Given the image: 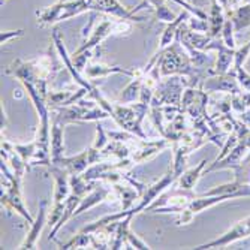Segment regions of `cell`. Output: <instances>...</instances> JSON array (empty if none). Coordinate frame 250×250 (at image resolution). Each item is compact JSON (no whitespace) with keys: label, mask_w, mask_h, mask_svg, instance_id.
<instances>
[{"label":"cell","mask_w":250,"mask_h":250,"mask_svg":"<svg viewBox=\"0 0 250 250\" xmlns=\"http://www.w3.org/2000/svg\"><path fill=\"white\" fill-rule=\"evenodd\" d=\"M144 6H147V3H143L141 6L135 8V9H126L123 5H120L117 2V0H93L95 11H101L105 14H111L112 17H117L122 20H132V21H144V18L135 15L136 11H140Z\"/></svg>","instance_id":"3"},{"label":"cell","mask_w":250,"mask_h":250,"mask_svg":"<svg viewBox=\"0 0 250 250\" xmlns=\"http://www.w3.org/2000/svg\"><path fill=\"white\" fill-rule=\"evenodd\" d=\"M250 235V216L237 222L232 228L228 231V232H225L220 238H216L210 243H206V244H202L196 249H211V247H225V246H228L234 241H238L241 238H246Z\"/></svg>","instance_id":"2"},{"label":"cell","mask_w":250,"mask_h":250,"mask_svg":"<svg viewBox=\"0 0 250 250\" xmlns=\"http://www.w3.org/2000/svg\"><path fill=\"white\" fill-rule=\"evenodd\" d=\"M108 193H109V192H108L106 189H98V190H95L90 196L81 199V206H80V208L75 211V214H80V213H83L84 210H87V208H90L92 206H95V204L101 202L102 199H105V198L108 196Z\"/></svg>","instance_id":"8"},{"label":"cell","mask_w":250,"mask_h":250,"mask_svg":"<svg viewBox=\"0 0 250 250\" xmlns=\"http://www.w3.org/2000/svg\"><path fill=\"white\" fill-rule=\"evenodd\" d=\"M3 2H6V0H2V5H3Z\"/></svg>","instance_id":"13"},{"label":"cell","mask_w":250,"mask_h":250,"mask_svg":"<svg viewBox=\"0 0 250 250\" xmlns=\"http://www.w3.org/2000/svg\"><path fill=\"white\" fill-rule=\"evenodd\" d=\"M213 2V9H211V17H210V36L214 38L219 30L222 29V24H223V12H222V8L220 5L216 2V0H211Z\"/></svg>","instance_id":"6"},{"label":"cell","mask_w":250,"mask_h":250,"mask_svg":"<svg viewBox=\"0 0 250 250\" xmlns=\"http://www.w3.org/2000/svg\"><path fill=\"white\" fill-rule=\"evenodd\" d=\"M206 164H207V161H201V164H199L196 168L188 171L183 177H181V181H180V183H181V188L186 189V190H190V189L195 186L196 181H198V178H199V175H201V171H202L204 167H206Z\"/></svg>","instance_id":"7"},{"label":"cell","mask_w":250,"mask_h":250,"mask_svg":"<svg viewBox=\"0 0 250 250\" xmlns=\"http://www.w3.org/2000/svg\"><path fill=\"white\" fill-rule=\"evenodd\" d=\"M45 207H47V201H42L41 202V208H39V216H38V220L33 222V228L32 231L29 232L27 235V240L24 241V244L21 246V249H33L35 244H36V240L39 237V232L43 226V222H45Z\"/></svg>","instance_id":"4"},{"label":"cell","mask_w":250,"mask_h":250,"mask_svg":"<svg viewBox=\"0 0 250 250\" xmlns=\"http://www.w3.org/2000/svg\"><path fill=\"white\" fill-rule=\"evenodd\" d=\"M56 178V190H54V210L50 217V223L54 225L59 219H62V211H64V199L69 195V183L63 169H53Z\"/></svg>","instance_id":"1"},{"label":"cell","mask_w":250,"mask_h":250,"mask_svg":"<svg viewBox=\"0 0 250 250\" xmlns=\"http://www.w3.org/2000/svg\"><path fill=\"white\" fill-rule=\"evenodd\" d=\"M234 30H235V27H234L232 20H226V21H225V24H223V29H222V32H223V42H225L226 47H229V48H232V50H234V47H235Z\"/></svg>","instance_id":"10"},{"label":"cell","mask_w":250,"mask_h":250,"mask_svg":"<svg viewBox=\"0 0 250 250\" xmlns=\"http://www.w3.org/2000/svg\"><path fill=\"white\" fill-rule=\"evenodd\" d=\"M241 120H243L246 125L250 126V111H249V112H243V114H241Z\"/></svg>","instance_id":"12"},{"label":"cell","mask_w":250,"mask_h":250,"mask_svg":"<svg viewBox=\"0 0 250 250\" xmlns=\"http://www.w3.org/2000/svg\"><path fill=\"white\" fill-rule=\"evenodd\" d=\"M63 126H59L57 123L54 125V129H53V162L57 164L60 162V156H62V151H63V130H62Z\"/></svg>","instance_id":"9"},{"label":"cell","mask_w":250,"mask_h":250,"mask_svg":"<svg viewBox=\"0 0 250 250\" xmlns=\"http://www.w3.org/2000/svg\"><path fill=\"white\" fill-rule=\"evenodd\" d=\"M22 35V30H17L15 33H8V32H3L2 33V43H6L9 38H17V36H21Z\"/></svg>","instance_id":"11"},{"label":"cell","mask_w":250,"mask_h":250,"mask_svg":"<svg viewBox=\"0 0 250 250\" xmlns=\"http://www.w3.org/2000/svg\"><path fill=\"white\" fill-rule=\"evenodd\" d=\"M185 18H188V14H186V12L180 14V17H178V18H175L174 21H171V22H169L168 27H167V30L164 32V35H162V38H161V50L167 48L168 45L172 42L174 36L178 33V29H180L181 21H183Z\"/></svg>","instance_id":"5"}]
</instances>
